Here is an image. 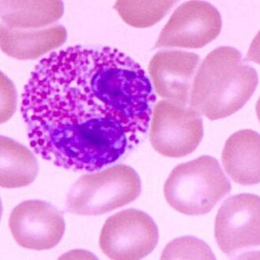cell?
<instances>
[{
    "mask_svg": "<svg viewBox=\"0 0 260 260\" xmlns=\"http://www.w3.org/2000/svg\"><path fill=\"white\" fill-rule=\"evenodd\" d=\"M259 134L255 131H239L228 139L222 152V162L236 183H259Z\"/></svg>",
    "mask_w": 260,
    "mask_h": 260,
    "instance_id": "obj_12",
    "label": "cell"
},
{
    "mask_svg": "<svg viewBox=\"0 0 260 260\" xmlns=\"http://www.w3.org/2000/svg\"><path fill=\"white\" fill-rule=\"evenodd\" d=\"M258 84L256 70L236 48L220 46L208 54L192 83L190 108L210 120L229 117L249 101Z\"/></svg>",
    "mask_w": 260,
    "mask_h": 260,
    "instance_id": "obj_2",
    "label": "cell"
},
{
    "mask_svg": "<svg viewBox=\"0 0 260 260\" xmlns=\"http://www.w3.org/2000/svg\"><path fill=\"white\" fill-rule=\"evenodd\" d=\"M210 247L192 237L175 239L167 244L161 259H215Z\"/></svg>",
    "mask_w": 260,
    "mask_h": 260,
    "instance_id": "obj_16",
    "label": "cell"
},
{
    "mask_svg": "<svg viewBox=\"0 0 260 260\" xmlns=\"http://www.w3.org/2000/svg\"><path fill=\"white\" fill-rule=\"evenodd\" d=\"M231 189L219 161L203 155L177 166L163 191L167 203L178 213L199 216L211 212Z\"/></svg>",
    "mask_w": 260,
    "mask_h": 260,
    "instance_id": "obj_3",
    "label": "cell"
},
{
    "mask_svg": "<svg viewBox=\"0 0 260 260\" xmlns=\"http://www.w3.org/2000/svg\"><path fill=\"white\" fill-rule=\"evenodd\" d=\"M158 239L154 220L143 211L128 209L108 218L99 243L102 252L111 259L136 260L150 255Z\"/></svg>",
    "mask_w": 260,
    "mask_h": 260,
    "instance_id": "obj_7",
    "label": "cell"
},
{
    "mask_svg": "<svg viewBox=\"0 0 260 260\" xmlns=\"http://www.w3.org/2000/svg\"><path fill=\"white\" fill-rule=\"evenodd\" d=\"M17 94L15 85L5 74H1V123H6L15 113Z\"/></svg>",
    "mask_w": 260,
    "mask_h": 260,
    "instance_id": "obj_17",
    "label": "cell"
},
{
    "mask_svg": "<svg viewBox=\"0 0 260 260\" xmlns=\"http://www.w3.org/2000/svg\"><path fill=\"white\" fill-rule=\"evenodd\" d=\"M199 61L198 54L182 50L155 53L148 69L155 92L160 98L187 106Z\"/></svg>",
    "mask_w": 260,
    "mask_h": 260,
    "instance_id": "obj_10",
    "label": "cell"
},
{
    "mask_svg": "<svg viewBox=\"0 0 260 260\" xmlns=\"http://www.w3.org/2000/svg\"><path fill=\"white\" fill-rule=\"evenodd\" d=\"M9 228L20 247L35 251L51 249L60 243L66 232L62 213L51 204L28 200L14 208Z\"/></svg>",
    "mask_w": 260,
    "mask_h": 260,
    "instance_id": "obj_9",
    "label": "cell"
},
{
    "mask_svg": "<svg viewBox=\"0 0 260 260\" xmlns=\"http://www.w3.org/2000/svg\"><path fill=\"white\" fill-rule=\"evenodd\" d=\"M176 1H126L119 0L114 5L121 19L129 26L147 28L154 26L167 15Z\"/></svg>",
    "mask_w": 260,
    "mask_h": 260,
    "instance_id": "obj_15",
    "label": "cell"
},
{
    "mask_svg": "<svg viewBox=\"0 0 260 260\" xmlns=\"http://www.w3.org/2000/svg\"><path fill=\"white\" fill-rule=\"evenodd\" d=\"M221 28L220 12L212 4L188 1L174 11L155 47L201 49L218 37Z\"/></svg>",
    "mask_w": 260,
    "mask_h": 260,
    "instance_id": "obj_8",
    "label": "cell"
},
{
    "mask_svg": "<svg viewBox=\"0 0 260 260\" xmlns=\"http://www.w3.org/2000/svg\"><path fill=\"white\" fill-rule=\"evenodd\" d=\"M155 101L132 57L114 48L74 46L35 66L21 113L36 154L66 170L94 172L147 133Z\"/></svg>",
    "mask_w": 260,
    "mask_h": 260,
    "instance_id": "obj_1",
    "label": "cell"
},
{
    "mask_svg": "<svg viewBox=\"0 0 260 260\" xmlns=\"http://www.w3.org/2000/svg\"><path fill=\"white\" fill-rule=\"evenodd\" d=\"M63 13L62 1H1V25L10 29L47 27Z\"/></svg>",
    "mask_w": 260,
    "mask_h": 260,
    "instance_id": "obj_13",
    "label": "cell"
},
{
    "mask_svg": "<svg viewBox=\"0 0 260 260\" xmlns=\"http://www.w3.org/2000/svg\"><path fill=\"white\" fill-rule=\"evenodd\" d=\"M141 192L137 172L129 166L117 164L77 180L67 195L66 210L82 216L105 214L134 202Z\"/></svg>",
    "mask_w": 260,
    "mask_h": 260,
    "instance_id": "obj_4",
    "label": "cell"
},
{
    "mask_svg": "<svg viewBox=\"0 0 260 260\" xmlns=\"http://www.w3.org/2000/svg\"><path fill=\"white\" fill-rule=\"evenodd\" d=\"M0 185L6 189L27 186L36 179L39 167L35 154L12 139L0 138Z\"/></svg>",
    "mask_w": 260,
    "mask_h": 260,
    "instance_id": "obj_14",
    "label": "cell"
},
{
    "mask_svg": "<svg viewBox=\"0 0 260 260\" xmlns=\"http://www.w3.org/2000/svg\"><path fill=\"white\" fill-rule=\"evenodd\" d=\"M67 30L60 24L42 29H10L1 25L0 46L7 55L17 60H35L62 46Z\"/></svg>",
    "mask_w": 260,
    "mask_h": 260,
    "instance_id": "obj_11",
    "label": "cell"
},
{
    "mask_svg": "<svg viewBox=\"0 0 260 260\" xmlns=\"http://www.w3.org/2000/svg\"><path fill=\"white\" fill-rule=\"evenodd\" d=\"M260 198L241 193L222 204L215 221V237L220 249L231 258L249 257L259 247Z\"/></svg>",
    "mask_w": 260,
    "mask_h": 260,
    "instance_id": "obj_6",
    "label": "cell"
},
{
    "mask_svg": "<svg viewBox=\"0 0 260 260\" xmlns=\"http://www.w3.org/2000/svg\"><path fill=\"white\" fill-rule=\"evenodd\" d=\"M204 129L201 114L171 101L154 105L150 123L153 148L168 158H182L193 152L202 142Z\"/></svg>",
    "mask_w": 260,
    "mask_h": 260,
    "instance_id": "obj_5",
    "label": "cell"
}]
</instances>
